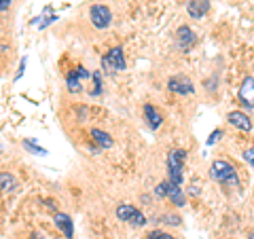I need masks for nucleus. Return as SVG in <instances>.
Returning <instances> with one entry per match:
<instances>
[{"instance_id": "nucleus-17", "label": "nucleus", "mask_w": 254, "mask_h": 239, "mask_svg": "<svg viewBox=\"0 0 254 239\" xmlns=\"http://www.w3.org/2000/svg\"><path fill=\"white\" fill-rule=\"evenodd\" d=\"M168 190H170V180L159 182V184L155 186V195L157 197H168Z\"/></svg>"}, {"instance_id": "nucleus-21", "label": "nucleus", "mask_w": 254, "mask_h": 239, "mask_svg": "<svg viewBox=\"0 0 254 239\" xmlns=\"http://www.w3.org/2000/svg\"><path fill=\"white\" fill-rule=\"evenodd\" d=\"M220 135H222V131H220V129H216V131H214V133L210 135V138H208V144H210V146H212V144H216Z\"/></svg>"}, {"instance_id": "nucleus-5", "label": "nucleus", "mask_w": 254, "mask_h": 239, "mask_svg": "<svg viewBox=\"0 0 254 239\" xmlns=\"http://www.w3.org/2000/svg\"><path fill=\"white\" fill-rule=\"evenodd\" d=\"M89 17H91V23L95 28L104 30L110 26V21H113V13H110V9L104 4H93L89 9Z\"/></svg>"}, {"instance_id": "nucleus-1", "label": "nucleus", "mask_w": 254, "mask_h": 239, "mask_svg": "<svg viewBox=\"0 0 254 239\" xmlns=\"http://www.w3.org/2000/svg\"><path fill=\"white\" fill-rule=\"evenodd\" d=\"M210 178L216 180V182H222V184H231V186H237L240 180H237V172L231 163L227 161H214L212 167H210Z\"/></svg>"}, {"instance_id": "nucleus-24", "label": "nucleus", "mask_w": 254, "mask_h": 239, "mask_svg": "<svg viewBox=\"0 0 254 239\" xmlns=\"http://www.w3.org/2000/svg\"><path fill=\"white\" fill-rule=\"evenodd\" d=\"M248 239H254V231H252V233H250V235H248Z\"/></svg>"}, {"instance_id": "nucleus-19", "label": "nucleus", "mask_w": 254, "mask_h": 239, "mask_svg": "<svg viewBox=\"0 0 254 239\" xmlns=\"http://www.w3.org/2000/svg\"><path fill=\"white\" fill-rule=\"evenodd\" d=\"M146 239H176V237L170 233H163V231H150Z\"/></svg>"}, {"instance_id": "nucleus-8", "label": "nucleus", "mask_w": 254, "mask_h": 239, "mask_svg": "<svg viewBox=\"0 0 254 239\" xmlns=\"http://www.w3.org/2000/svg\"><path fill=\"white\" fill-rule=\"evenodd\" d=\"M227 121L231 123L233 127H237L240 131H250V129H252V121H250V117L246 115V113H242V110H233V113H229Z\"/></svg>"}, {"instance_id": "nucleus-7", "label": "nucleus", "mask_w": 254, "mask_h": 239, "mask_svg": "<svg viewBox=\"0 0 254 239\" xmlns=\"http://www.w3.org/2000/svg\"><path fill=\"white\" fill-rule=\"evenodd\" d=\"M208 11H210V0H187V13L193 19L205 17Z\"/></svg>"}, {"instance_id": "nucleus-14", "label": "nucleus", "mask_w": 254, "mask_h": 239, "mask_svg": "<svg viewBox=\"0 0 254 239\" xmlns=\"http://www.w3.org/2000/svg\"><path fill=\"white\" fill-rule=\"evenodd\" d=\"M168 199L174 205H185V195H182V188L180 184H174L170 180V190H168Z\"/></svg>"}, {"instance_id": "nucleus-20", "label": "nucleus", "mask_w": 254, "mask_h": 239, "mask_svg": "<svg viewBox=\"0 0 254 239\" xmlns=\"http://www.w3.org/2000/svg\"><path fill=\"white\" fill-rule=\"evenodd\" d=\"M244 161H246V163H250V165L254 167V146L244 150Z\"/></svg>"}, {"instance_id": "nucleus-23", "label": "nucleus", "mask_w": 254, "mask_h": 239, "mask_svg": "<svg viewBox=\"0 0 254 239\" xmlns=\"http://www.w3.org/2000/svg\"><path fill=\"white\" fill-rule=\"evenodd\" d=\"M23 68H26V60H21V63H19V72H17V76H15V78H21V74H23Z\"/></svg>"}, {"instance_id": "nucleus-10", "label": "nucleus", "mask_w": 254, "mask_h": 239, "mask_svg": "<svg viewBox=\"0 0 254 239\" xmlns=\"http://www.w3.org/2000/svg\"><path fill=\"white\" fill-rule=\"evenodd\" d=\"M240 100L244 102L248 108H254V78L246 76V81L240 87Z\"/></svg>"}, {"instance_id": "nucleus-11", "label": "nucleus", "mask_w": 254, "mask_h": 239, "mask_svg": "<svg viewBox=\"0 0 254 239\" xmlns=\"http://www.w3.org/2000/svg\"><path fill=\"white\" fill-rule=\"evenodd\" d=\"M87 76H89V72H87L85 68H76L74 72H70V74H68V78H66L68 91L78 93V91H81V78H87Z\"/></svg>"}, {"instance_id": "nucleus-3", "label": "nucleus", "mask_w": 254, "mask_h": 239, "mask_svg": "<svg viewBox=\"0 0 254 239\" xmlns=\"http://www.w3.org/2000/svg\"><path fill=\"white\" fill-rule=\"evenodd\" d=\"M102 66L108 72H123L125 70V55L121 47H113L104 58H102Z\"/></svg>"}, {"instance_id": "nucleus-12", "label": "nucleus", "mask_w": 254, "mask_h": 239, "mask_svg": "<svg viewBox=\"0 0 254 239\" xmlns=\"http://www.w3.org/2000/svg\"><path fill=\"white\" fill-rule=\"evenodd\" d=\"M176 36H178V45L182 47V49H189V47L195 43V34H193V30H190L189 26H180L178 32H176Z\"/></svg>"}, {"instance_id": "nucleus-4", "label": "nucleus", "mask_w": 254, "mask_h": 239, "mask_svg": "<svg viewBox=\"0 0 254 239\" xmlns=\"http://www.w3.org/2000/svg\"><path fill=\"white\" fill-rule=\"evenodd\" d=\"M182 165H185V150H172L168 155V172L174 184H182Z\"/></svg>"}, {"instance_id": "nucleus-22", "label": "nucleus", "mask_w": 254, "mask_h": 239, "mask_svg": "<svg viewBox=\"0 0 254 239\" xmlns=\"http://www.w3.org/2000/svg\"><path fill=\"white\" fill-rule=\"evenodd\" d=\"M9 6H11V0H2V4H0V11H6V9H9Z\"/></svg>"}, {"instance_id": "nucleus-6", "label": "nucleus", "mask_w": 254, "mask_h": 239, "mask_svg": "<svg viewBox=\"0 0 254 239\" xmlns=\"http://www.w3.org/2000/svg\"><path fill=\"white\" fill-rule=\"evenodd\" d=\"M168 87H170V91L180 93V95H189V93L195 91L193 83H190L189 78H185V76H172L168 81Z\"/></svg>"}, {"instance_id": "nucleus-2", "label": "nucleus", "mask_w": 254, "mask_h": 239, "mask_svg": "<svg viewBox=\"0 0 254 239\" xmlns=\"http://www.w3.org/2000/svg\"><path fill=\"white\" fill-rule=\"evenodd\" d=\"M117 218L123 220V222H129V225H133V227H144L146 225L144 214H142L140 210H136L133 205H127V203L117 205Z\"/></svg>"}, {"instance_id": "nucleus-16", "label": "nucleus", "mask_w": 254, "mask_h": 239, "mask_svg": "<svg viewBox=\"0 0 254 239\" xmlns=\"http://www.w3.org/2000/svg\"><path fill=\"white\" fill-rule=\"evenodd\" d=\"M0 182H2V190H4V193H13L15 186H17V182H15V176H11L9 172H2V174H0Z\"/></svg>"}, {"instance_id": "nucleus-13", "label": "nucleus", "mask_w": 254, "mask_h": 239, "mask_svg": "<svg viewBox=\"0 0 254 239\" xmlns=\"http://www.w3.org/2000/svg\"><path fill=\"white\" fill-rule=\"evenodd\" d=\"M144 115H146V121L153 129H157V127L161 125V115L157 113V108L153 104H144Z\"/></svg>"}, {"instance_id": "nucleus-18", "label": "nucleus", "mask_w": 254, "mask_h": 239, "mask_svg": "<svg viewBox=\"0 0 254 239\" xmlns=\"http://www.w3.org/2000/svg\"><path fill=\"white\" fill-rule=\"evenodd\" d=\"M23 146H26L28 150H32V153H36V155H47V150L41 148V146H36L32 140H26V142H23Z\"/></svg>"}, {"instance_id": "nucleus-15", "label": "nucleus", "mask_w": 254, "mask_h": 239, "mask_svg": "<svg viewBox=\"0 0 254 239\" xmlns=\"http://www.w3.org/2000/svg\"><path fill=\"white\" fill-rule=\"evenodd\" d=\"M91 138L98 142L102 148H110V146H113V138H110L108 133H104L102 129H93V131H91Z\"/></svg>"}, {"instance_id": "nucleus-9", "label": "nucleus", "mask_w": 254, "mask_h": 239, "mask_svg": "<svg viewBox=\"0 0 254 239\" xmlns=\"http://www.w3.org/2000/svg\"><path fill=\"white\" fill-rule=\"evenodd\" d=\"M53 220H55V227H58L64 235H66V239H72L74 237V225H72V218H70L68 214L58 212L53 216Z\"/></svg>"}]
</instances>
